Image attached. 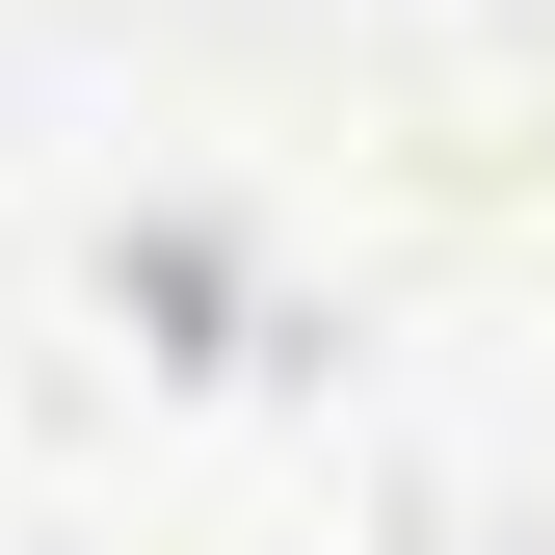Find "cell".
Instances as JSON below:
<instances>
[{"label":"cell","instance_id":"cell-1","mask_svg":"<svg viewBox=\"0 0 555 555\" xmlns=\"http://www.w3.org/2000/svg\"><path fill=\"white\" fill-rule=\"evenodd\" d=\"M529 555H555V476H529Z\"/></svg>","mask_w":555,"mask_h":555}]
</instances>
